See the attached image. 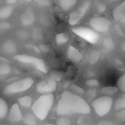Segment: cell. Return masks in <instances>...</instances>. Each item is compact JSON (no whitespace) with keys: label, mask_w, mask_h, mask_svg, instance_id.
Segmentation results:
<instances>
[{"label":"cell","mask_w":125,"mask_h":125,"mask_svg":"<svg viewBox=\"0 0 125 125\" xmlns=\"http://www.w3.org/2000/svg\"><path fill=\"white\" fill-rule=\"evenodd\" d=\"M117 86L122 92H125V74L122 75L117 81Z\"/></svg>","instance_id":"28"},{"label":"cell","mask_w":125,"mask_h":125,"mask_svg":"<svg viewBox=\"0 0 125 125\" xmlns=\"http://www.w3.org/2000/svg\"><path fill=\"white\" fill-rule=\"evenodd\" d=\"M64 75V72L61 71H54L51 73L50 78L54 79L56 81H60Z\"/></svg>","instance_id":"29"},{"label":"cell","mask_w":125,"mask_h":125,"mask_svg":"<svg viewBox=\"0 0 125 125\" xmlns=\"http://www.w3.org/2000/svg\"><path fill=\"white\" fill-rule=\"evenodd\" d=\"M103 45L108 50L113 49L114 47V43L112 38L110 37H105L103 41Z\"/></svg>","instance_id":"27"},{"label":"cell","mask_w":125,"mask_h":125,"mask_svg":"<svg viewBox=\"0 0 125 125\" xmlns=\"http://www.w3.org/2000/svg\"><path fill=\"white\" fill-rule=\"evenodd\" d=\"M113 0L114 1V0Z\"/></svg>","instance_id":"46"},{"label":"cell","mask_w":125,"mask_h":125,"mask_svg":"<svg viewBox=\"0 0 125 125\" xmlns=\"http://www.w3.org/2000/svg\"><path fill=\"white\" fill-rule=\"evenodd\" d=\"M120 46H121V50L123 51H125V42L124 41L122 42L121 43V45H120Z\"/></svg>","instance_id":"45"},{"label":"cell","mask_w":125,"mask_h":125,"mask_svg":"<svg viewBox=\"0 0 125 125\" xmlns=\"http://www.w3.org/2000/svg\"><path fill=\"white\" fill-rule=\"evenodd\" d=\"M93 120L88 117L85 116H81L77 121V123L81 125H91L93 124Z\"/></svg>","instance_id":"25"},{"label":"cell","mask_w":125,"mask_h":125,"mask_svg":"<svg viewBox=\"0 0 125 125\" xmlns=\"http://www.w3.org/2000/svg\"><path fill=\"white\" fill-rule=\"evenodd\" d=\"M118 91V88L115 86H106L102 88L101 93L105 94L112 95Z\"/></svg>","instance_id":"24"},{"label":"cell","mask_w":125,"mask_h":125,"mask_svg":"<svg viewBox=\"0 0 125 125\" xmlns=\"http://www.w3.org/2000/svg\"><path fill=\"white\" fill-rule=\"evenodd\" d=\"M96 93H97V89L94 88H91L89 89L87 91L86 93V95L88 99H91L94 97H95V96L96 95Z\"/></svg>","instance_id":"35"},{"label":"cell","mask_w":125,"mask_h":125,"mask_svg":"<svg viewBox=\"0 0 125 125\" xmlns=\"http://www.w3.org/2000/svg\"><path fill=\"white\" fill-rule=\"evenodd\" d=\"M70 83H71V81H70V80H66V81H64V83H63V87L64 88L66 87L70 84Z\"/></svg>","instance_id":"44"},{"label":"cell","mask_w":125,"mask_h":125,"mask_svg":"<svg viewBox=\"0 0 125 125\" xmlns=\"http://www.w3.org/2000/svg\"><path fill=\"white\" fill-rule=\"evenodd\" d=\"M114 106L116 109L125 107V95L122 94L118 96L114 103Z\"/></svg>","instance_id":"21"},{"label":"cell","mask_w":125,"mask_h":125,"mask_svg":"<svg viewBox=\"0 0 125 125\" xmlns=\"http://www.w3.org/2000/svg\"><path fill=\"white\" fill-rule=\"evenodd\" d=\"M112 15L114 19L118 21L125 22V1L116 7L113 10Z\"/></svg>","instance_id":"12"},{"label":"cell","mask_w":125,"mask_h":125,"mask_svg":"<svg viewBox=\"0 0 125 125\" xmlns=\"http://www.w3.org/2000/svg\"><path fill=\"white\" fill-rule=\"evenodd\" d=\"M22 119V115L18 104H14L11 107L9 114V120L12 122H19Z\"/></svg>","instance_id":"13"},{"label":"cell","mask_w":125,"mask_h":125,"mask_svg":"<svg viewBox=\"0 0 125 125\" xmlns=\"http://www.w3.org/2000/svg\"><path fill=\"white\" fill-rule=\"evenodd\" d=\"M113 104L111 97L103 96L98 97L93 101L91 105L96 113L102 117L106 115L110 110Z\"/></svg>","instance_id":"5"},{"label":"cell","mask_w":125,"mask_h":125,"mask_svg":"<svg viewBox=\"0 0 125 125\" xmlns=\"http://www.w3.org/2000/svg\"><path fill=\"white\" fill-rule=\"evenodd\" d=\"M18 0H5V1L8 3H13L16 2ZM25 1H28V2H31L32 0H24Z\"/></svg>","instance_id":"43"},{"label":"cell","mask_w":125,"mask_h":125,"mask_svg":"<svg viewBox=\"0 0 125 125\" xmlns=\"http://www.w3.org/2000/svg\"><path fill=\"white\" fill-rule=\"evenodd\" d=\"M67 57L75 63L79 62L83 59V54L75 47L69 45L66 52Z\"/></svg>","instance_id":"11"},{"label":"cell","mask_w":125,"mask_h":125,"mask_svg":"<svg viewBox=\"0 0 125 125\" xmlns=\"http://www.w3.org/2000/svg\"><path fill=\"white\" fill-rule=\"evenodd\" d=\"M56 124L57 125H70V122L67 118L61 117L57 120Z\"/></svg>","instance_id":"34"},{"label":"cell","mask_w":125,"mask_h":125,"mask_svg":"<svg viewBox=\"0 0 125 125\" xmlns=\"http://www.w3.org/2000/svg\"><path fill=\"white\" fill-rule=\"evenodd\" d=\"M1 50L5 54L13 55L17 52V45L14 41L11 40H7L3 42L1 45Z\"/></svg>","instance_id":"14"},{"label":"cell","mask_w":125,"mask_h":125,"mask_svg":"<svg viewBox=\"0 0 125 125\" xmlns=\"http://www.w3.org/2000/svg\"><path fill=\"white\" fill-rule=\"evenodd\" d=\"M23 122L28 125H36L37 123L33 114L30 112H27L23 117Z\"/></svg>","instance_id":"19"},{"label":"cell","mask_w":125,"mask_h":125,"mask_svg":"<svg viewBox=\"0 0 125 125\" xmlns=\"http://www.w3.org/2000/svg\"><path fill=\"white\" fill-rule=\"evenodd\" d=\"M39 47L41 51H42V52L45 53H48L50 51V48L49 46L45 44H40L39 45Z\"/></svg>","instance_id":"39"},{"label":"cell","mask_w":125,"mask_h":125,"mask_svg":"<svg viewBox=\"0 0 125 125\" xmlns=\"http://www.w3.org/2000/svg\"><path fill=\"white\" fill-rule=\"evenodd\" d=\"M20 19L22 25H28L33 23L35 17L32 8L31 7H28L21 15Z\"/></svg>","instance_id":"10"},{"label":"cell","mask_w":125,"mask_h":125,"mask_svg":"<svg viewBox=\"0 0 125 125\" xmlns=\"http://www.w3.org/2000/svg\"><path fill=\"white\" fill-rule=\"evenodd\" d=\"M94 3L99 12L103 13L106 10V6L102 0H94Z\"/></svg>","instance_id":"26"},{"label":"cell","mask_w":125,"mask_h":125,"mask_svg":"<svg viewBox=\"0 0 125 125\" xmlns=\"http://www.w3.org/2000/svg\"><path fill=\"white\" fill-rule=\"evenodd\" d=\"M70 88L72 91L77 94V95H82L84 93V90L83 88L75 84H72L70 86Z\"/></svg>","instance_id":"31"},{"label":"cell","mask_w":125,"mask_h":125,"mask_svg":"<svg viewBox=\"0 0 125 125\" xmlns=\"http://www.w3.org/2000/svg\"><path fill=\"white\" fill-rule=\"evenodd\" d=\"M89 24L96 30L100 32H105L109 29L111 21L104 17H95L90 20Z\"/></svg>","instance_id":"8"},{"label":"cell","mask_w":125,"mask_h":125,"mask_svg":"<svg viewBox=\"0 0 125 125\" xmlns=\"http://www.w3.org/2000/svg\"><path fill=\"white\" fill-rule=\"evenodd\" d=\"M77 2V0H59V4L61 8L67 11L73 7Z\"/></svg>","instance_id":"16"},{"label":"cell","mask_w":125,"mask_h":125,"mask_svg":"<svg viewBox=\"0 0 125 125\" xmlns=\"http://www.w3.org/2000/svg\"><path fill=\"white\" fill-rule=\"evenodd\" d=\"M98 125H114V124L110 121L108 120H101L97 124Z\"/></svg>","instance_id":"41"},{"label":"cell","mask_w":125,"mask_h":125,"mask_svg":"<svg viewBox=\"0 0 125 125\" xmlns=\"http://www.w3.org/2000/svg\"><path fill=\"white\" fill-rule=\"evenodd\" d=\"M8 104L6 102L0 98V119L4 118L8 112Z\"/></svg>","instance_id":"20"},{"label":"cell","mask_w":125,"mask_h":125,"mask_svg":"<svg viewBox=\"0 0 125 125\" xmlns=\"http://www.w3.org/2000/svg\"><path fill=\"white\" fill-rule=\"evenodd\" d=\"M39 5L43 6H48L51 5V0H35Z\"/></svg>","instance_id":"36"},{"label":"cell","mask_w":125,"mask_h":125,"mask_svg":"<svg viewBox=\"0 0 125 125\" xmlns=\"http://www.w3.org/2000/svg\"><path fill=\"white\" fill-rule=\"evenodd\" d=\"M26 47L28 48H29L30 49L33 50L34 52L39 53L41 52V50L39 47H38L37 45H35L34 44H27L26 45Z\"/></svg>","instance_id":"40"},{"label":"cell","mask_w":125,"mask_h":125,"mask_svg":"<svg viewBox=\"0 0 125 125\" xmlns=\"http://www.w3.org/2000/svg\"><path fill=\"white\" fill-rule=\"evenodd\" d=\"M57 82L54 79L48 78L39 82L36 87L38 92L43 93H49L55 91L57 89Z\"/></svg>","instance_id":"9"},{"label":"cell","mask_w":125,"mask_h":125,"mask_svg":"<svg viewBox=\"0 0 125 125\" xmlns=\"http://www.w3.org/2000/svg\"><path fill=\"white\" fill-rule=\"evenodd\" d=\"M69 40L68 36L64 33H59L56 35V41L58 45H62L66 43Z\"/></svg>","instance_id":"22"},{"label":"cell","mask_w":125,"mask_h":125,"mask_svg":"<svg viewBox=\"0 0 125 125\" xmlns=\"http://www.w3.org/2000/svg\"><path fill=\"white\" fill-rule=\"evenodd\" d=\"M13 7L10 5H5L0 9V19H5L9 18L12 14Z\"/></svg>","instance_id":"15"},{"label":"cell","mask_w":125,"mask_h":125,"mask_svg":"<svg viewBox=\"0 0 125 125\" xmlns=\"http://www.w3.org/2000/svg\"><path fill=\"white\" fill-rule=\"evenodd\" d=\"M72 32L88 42L95 44L99 42L98 34L90 28L85 26H78L72 29Z\"/></svg>","instance_id":"6"},{"label":"cell","mask_w":125,"mask_h":125,"mask_svg":"<svg viewBox=\"0 0 125 125\" xmlns=\"http://www.w3.org/2000/svg\"><path fill=\"white\" fill-rule=\"evenodd\" d=\"M85 84L90 87H96L100 85L99 81L95 79H88L85 81Z\"/></svg>","instance_id":"33"},{"label":"cell","mask_w":125,"mask_h":125,"mask_svg":"<svg viewBox=\"0 0 125 125\" xmlns=\"http://www.w3.org/2000/svg\"><path fill=\"white\" fill-rule=\"evenodd\" d=\"M100 56V52L97 50H93L90 51L88 55V60L91 64H95L99 60Z\"/></svg>","instance_id":"17"},{"label":"cell","mask_w":125,"mask_h":125,"mask_svg":"<svg viewBox=\"0 0 125 125\" xmlns=\"http://www.w3.org/2000/svg\"><path fill=\"white\" fill-rule=\"evenodd\" d=\"M54 101V96L51 93L41 96L33 104L32 110L41 120H44L48 115Z\"/></svg>","instance_id":"2"},{"label":"cell","mask_w":125,"mask_h":125,"mask_svg":"<svg viewBox=\"0 0 125 125\" xmlns=\"http://www.w3.org/2000/svg\"><path fill=\"white\" fill-rule=\"evenodd\" d=\"M90 112L88 104L83 98L67 90L62 94L56 108V113L59 115L88 114Z\"/></svg>","instance_id":"1"},{"label":"cell","mask_w":125,"mask_h":125,"mask_svg":"<svg viewBox=\"0 0 125 125\" xmlns=\"http://www.w3.org/2000/svg\"><path fill=\"white\" fill-rule=\"evenodd\" d=\"M90 2L84 1L77 9L70 13L68 17V22L71 25H75L79 22L87 12L90 7Z\"/></svg>","instance_id":"7"},{"label":"cell","mask_w":125,"mask_h":125,"mask_svg":"<svg viewBox=\"0 0 125 125\" xmlns=\"http://www.w3.org/2000/svg\"><path fill=\"white\" fill-rule=\"evenodd\" d=\"M14 59L25 64L31 65L36 69L43 73L47 72V68L44 61L39 58L26 54H19L14 56Z\"/></svg>","instance_id":"4"},{"label":"cell","mask_w":125,"mask_h":125,"mask_svg":"<svg viewBox=\"0 0 125 125\" xmlns=\"http://www.w3.org/2000/svg\"><path fill=\"white\" fill-rule=\"evenodd\" d=\"M11 70V66L8 62H0V74H8Z\"/></svg>","instance_id":"23"},{"label":"cell","mask_w":125,"mask_h":125,"mask_svg":"<svg viewBox=\"0 0 125 125\" xmlns=\"http://www.w3.org/2000/svg\"><path fill=\"white\" fill-rule=\"evenodd\" d=\"M33 34L35 38L37 40H41L43 38L42 31L40 28H35L33 30Z\"/></svg>","instance_id":"32"},{"label":"cell","mask_w":125,"mask_h":125,"mask_svg":"<svg viewBox=\"0 0 125 125\" xmlns=\"http://www.w3.org/2000/svg\"><path fill=\"white\" fill-rule=\"evenodd\" d=\"M16 36L21 40H26L29 37V33L24 30H18L16 32Z\"/></svg>","instance_id":"30"},{"label":"cell","mask_w":125,"mask_h":125,"mask_svg":"<svg viewBox=\"0 0 125 125\" xmlns=\"http://www.w3.org/2000/svg\"><path fill=\"white\" fill-rule=\"evenodd\" d=\"M11 27V24L7 21H3L0 22V31L9 29Z\"/></svg>","instance_id":"38"},{"label":"cell","mask_w":125,"mask_h":125,"mask_svg":"<svg viewBox=\"0 0 125 125\" xmlns=\"http://www.w3.org/2000/svg\"><path fill=\"white\" fill-rule=\"evenodd\" d=\"M17 101L20 105L25 107H29L31 105L32 99L30 96H25L18 99Z\"/></svg>","instance_id":"18"},{"label":"cell","mask_w":125,"mask_h":125,"mask_svg":"<svg viewBox=\"0 0 125 125\" xmlns=\"http://www.w3.org/2000/svg\"><path fill=\"white\" fill-rule=\"evenodd\" d=\"M115 116L118 119L124 122L125 121V110L124 109L116 113Z\"/></svg>","instance_id":"37"},{"label":"cell","mask_w":125,"mask_h":125,"mask_svg":"<svg viewBox=\"0 0 125 125\" xmlns=\"http://www.w3.org/2000/svg\"><path fill=\"white\" fill-rule=\"evenodd\" d=\"M34 83V81L30 77L14 82L5 86L3 93L6 95H10L22 92L30 88Z\"/></svg>","instance_id":"3"},{"label":"cell","mask_w":125,"mask_h":125,"mask_svg":"<svg viewBox=\"0 0 125 125\" xmlns=\"http://www.w3.org/2000/svg\"><path fill=\"white\" fill-rule=\"evenodd\" d=\"M84 74L85 75V77H92L95 76V74L91 70H86Z\"/></svg>","instance_id":"42"}]
</instances>
